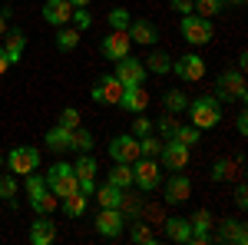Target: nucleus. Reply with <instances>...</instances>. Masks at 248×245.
Returning a JSON list of instances; mask_svg holds the SVG:
<instances>
[{"instance_id":"obj_1","label":"nucleus","mask_w":248,"mask_h":245,"mask_svg":"<svg viewBox=\"0 0 248 245\" xmlns=\"http://www.w3.org/2000/svg\"><path fill=\"white\" fill-rule=\"evenodd\" d=\"M186 110H189L195 130H212V126H218V119H222V99H215V96H199V99H192Z\"/></svg>"},{"instance_id":"obj_2","label":"nucleus","mask_w":248,"mask_h":245,"mask_svg":"<svg viewBox=\"0 0 248 245\" xmlns=\"http://www.w3.org/2000/svg\"><path fill=\"white\" fill-rule=\"evenodd\" d=\"M46 189L53 192V196H70V192H79V179L77 172H73V166H66V163H57V166H50V172H46Z\"/></svg>"},{"instance_id":"obj_3","label":"nucleus","mask_w":248,"mask_h":245,"mask_svg":"<svg viewBox=\"0 0 248 245\" xmlns=\"http://www.w3.org/2000/svg\"><path fill=\"white\" fill-rule=\"evenodd\" d=\"M215 99H238V103H245L248 90H245L242 70H225V73L215 80Z\"/></svg>"},{"instance_id":"obj_4","label":"nucleus","mask_w":248,"mask_h":245,"mask_svg":"<svg viewBox=\"0 0 248 245\" xmlns=\"http://www.w3.org/2000/svg\"><path fill=\"white\" fill-rule=\"evenodd\" d=\"M133 182L142 189V192L159 189V182H162V166H159L155 159H149V156L136 159V163H133Z\"/></svg>"},{"instance_id":"obj_5","label":"nucleus","mask_w":248,"mask_h":245,"mask_svg":"<svg viewBox=\"0 0 248 245\" xmlns=\"http://www.w3.org/2000/svg\"><path fill=\"white\" fill-rule=\"evenodd\" d=\"M3 163H7V169L14 176H27V172L40 169V152L33 146H17V149H10L3 156Z\"/></svg>"},{"instance_id":"obj_6","label":"nucleus","mask_w":248,"mask_h":245,"mask_svg":"<svg viewBox=\"0 0 248 245\" xmlns=\"http://www.w3.org/2000/svg\"><path fill=\"white\" fill-rule=\"evenodd\" d=\"M182 37L189 40L192 47H205L215 33H212L209 17H199V14H186L182 17Z\"/></svg>"},{"instance_id":"obj_7","label":"nucleus","mask_w":248,"mask_h":245,"mask_svg":"<svg viewBox=\"0 0 248 245\" xmlns=\"http://www.w3.org/2000/svg\"><path fill=\"white\" fill-rule=\"evenodd\" d=\"M90 96H93V103L119 106V96H123V83H119V80H116L113 73L96 76V83H93V90H90Z\"/></svg>"},{"instance_id":"obj_8","label":"nucleus","mask_w":248,"mask_h":245,"mask_svg":"<svg viewBox=\"0 0 248 245\" xmlns=\"http://www.w3.org/2000/svg\"><path fill=\"white\" fill-rule=\"evenodd\" d=\"M109 156H113V163L133 166L136 159H139V139H136L133 132H123V136L109 139Z\"/></svg>"},{"instance_id":"obj_9","label":"nucleus","mask_w":248,"mask_h":245,"mask_svg":"<svg viewBox=\"0 0 248 245\" xmlns=\"http://www.w3.org/2000/svg\"><path fill=\"white\" fill-rule=\"evenodd\" d=\"M155 159H159L162 169H172V172L186 169V163H189V146H182V143H175V139H166Z\"/></svg>"},{"instance_id":"obj_10","label":"nucleus","mask_w":248,"mask_h":245,"mask_svg":"<svg viewBox=\"0 0 248 245\" xmlns=\"http://www.w3.org/2000/svg\"><path fill=\"white\" fill-rule=\"evenodd\" d=\"M113 76L123 83V86H136V83H142V80H146V63L126 53L123 60H116V73Z\"/></svg>"},{"instance_id":"obj_11","label":"nucleus","mask_w":248,"mask_h":245,"mask_svg":"<svg viewBox=\"0 0 248 245\" xmlns=\"http://www.w3.org/2000/svg\"><path fill=\"white\" fill-rule=\"evenodd\" d=\"M172 70H175L179 80H186V83H199L205 76V60L199 57V53H186V57L172 60Z\"/></svg>"},{"instance_id":"obj_12","label":"nucleus","mask_w":248,"mask_h":245,"mask_svg":"<svg viewBox=\"0 0 248 245\" xmlns=\"http://www.w3.org/2000/svg\"><path fill=\"white\" fill-rule=\"evenodd\" d=\"M73 172H77V179H79V192L83 196H93L96 192V159L90 152H83L77 163H73Z\"/></svg>"},{"instance_id":"obj_13","label":"nucleus","mask_w":248,"mask_h":245,"mask_svg":"<svg viewBox=\"0 0 248 245\" xmlns=\"http://www.w3.org/2000/svg\"><path fill=\"white\" fill-rule=\"evenodd\" d=\"M129 43H133V40H129V33H126V30H113L109 37H103V43H99V53L116 63V60H123L126 53H129Z\"/></svg>"},{"instance_id":"obj_14","label":"nucleus","mask_w":248,"mask_h":245,"mask_svg":"<svg viewBox=\"0 0 248 245\" xmlns=\"http://www.w3.org/2000/svg\"><path fill=\"white\" fill-rule=\"evenodd\" d=\"M119 106L129 110V113H142V110L149 106V90H142V83H136V86H123Z\"/></svg>"},{"instance_id":"obj_15","label":"nucleus","mask_w":248,"mask_h":245,"mask_svg":"<svg viewBox=\"0 0 248 245\" xmlns=\"http://www.w3.org/2000/svg\"><path fill=\"white\" fill-rule=\"evenodd\" d=\"M123 212L119 209H103L99 215H96V232L99 235H106V239H116L119 232H123Z\"/></svg>"},{"instance_id":"obj_16","label":"nucleus","mask_w":248,"mask_h":245,"mask_svg":"<svg viewBox=\"0 0 248 245\" xmlns=\"http://www.w3.org/2000/svg\"><path fill=\"white\" fill-rule=\"evenodd\" d=\"M70 17H73V3L70 0H46L43 3V20L46 23L63 27V23H70Z\"/></svg>"},{"instance_id":"obj_17","label":"nucleus","mask_w":248,"mask_h":245,"mask_svg":"<svg viewBox=\"0 0 248 245\" xmlns=\"http://www.w3.org/2000/svg\"><path fill=\"white\" fill-rule=\"evenodd\" d=\"M215 242L245 245V242H248V229H245V222H238V219H225V222H218V235H215Z\"/></svg>"},{"instance_id":"obj_18","label":"nucleus","mask_w":248,"mask_h":245,"mask_svg":"<svg viewBox=\"0 0 248 245\" xmlns=\"http://www.w3.org/2000/svg\"><path fill=\"white\" fill-rule=\"evenodd\" d=\"M192 196V182L186 179V176H179V172H172L169 176V182H166V202H186Z\"/></svg>"},{"instance_id":"obj_19","label":"nucleus","mask_w":248,"mask_h":245,"mask_svg":"<svg viewBox=\"0 0 248 245\" xmlns=\"http://www.w3.org/2000/svg\"><path fill=\"white\" fill-rule=\"evenodd\" d=\"M57 239V222L50 219V215H40L37 222L30 226V242L33 245H50Z\"/></svg>"},{"instance_id":"obj_20","label":"nucleus","mask_w":248,"mask_h":245,"mask_svg":"<svg viewBox=\"0 0 248 245\" xmlns=\"http://www.w3.org/2000/svg\"><path fill=\"white\" fill-rule=\"evenodd\" d=\"M126 33H129V40H136V43H155L159 40V30H155V23H149V20H133L129 27H126Z\"/></svg>"},{"instance_id":"obj_21","label":"nucleus","mask_w":248,"mask_h":245,"mask_svg":"<svg viewBox=\"0 0 248 245\" xmlns=\"http://www.w3.org/2000/svg\"><path fill=\"white\" fill-rule=\"evenodd\" d=\"M23 50H27V37H23V30H10V33H7V43H3L7 63H20V60H23Z\"/></svg>"},{"instance_id":"obj_22","label":"nucleus","mask_w":248,"mask_h":245,"mask_svg":"<svg viewBox=\"0 0 248 245\" xmlns=\"http://www.w3.org/2000/svg\"><path fill=\"white\" fill-rule=\"evenodd\" d=\"M123 192H126V189H119V186H113V182H106V186L96 189L93 196H96V202H99L103 209H119V202H123Z\"/></svg>"},{"instance_id":"obj_23","label":"nucleus","mask_w":248,"mask_h":245,"mask_svg":"<svg viewBox=\"0 0 248 245\" xmlns=\"http://www.w3.org/2000/svg\"><path fill=\"white\" fill-rule=\"evenodd\" d=\"M166 235H169L172 242H189L192 222H189V219H182V215H175V219H166Z\"/></svg>"},{"instance_id":"obj_24","label":"nucleus","mask_w":248,"mask_h":245,"mask_svg":"<svg viewBox=\"0 0 248 245\" xmlns=\"http://www.w3.org/2000/svg\"><path fill=\"white\" fill-rule=\"evenodd\" d=\"M30 206H33L37 215H50V212L60 206V196H53L50 189H43V192H37V196H30Z\"/></svg>"},{"instance_id":"obj_25","label":"nucleus","mask_w":248,"mask_h":245,"mask_svg":"<svg viewBox=\"0 0 248 245\" xmlns=\"http://www.w3.org/2000/svg\"><path fill=\"white\" fill-rule=\"evenodd\" d=\"M60 206H63V212H66L70 219H79V215L86 212V196H83V192H70V196L60 199Z\"/></svg>"},{"instance_id":"obj_26","label":"nucleus","mask_w":248,"mask_h":245,"mask_svg":"<svg viewBox=\"0 0 248 245\" xmlns=\"http://www.w3.org/2000/svg\"><path fill=\"white\" fill-rule=\"evenodd\" d=\"M96 146V139H93V132L90 130H70V149H79V152H90Z\"/></svg>"},{"instance_id":"obj_27","label":"nucleus","mask_w":248,"mask_h":245,"mask_svg":"<svg viewBox=\"0 0 248 245\" xmlns=\"http://www.w3.org/2000/svg\"><path fill=\"white\" fill-rule=\"evenodd\" d=\"M46 146H50L53 152L70 149V130H66V126H57V130H50V132H46Z\"/></svg>"},{"instance_id":"obj_28","label":"nucleus","mask_w":248,"mask_h":245,"mask_svg":"<svg viewBox=\"0 0 248 245\" xmlns=\"http://www.w3.org/2000/svg\"><path fill=\"white\" fill-rule=\"evenodd\" d=\"M109 182L119 186V189H129V186H133V166L116 163V169H109Z\"/></svg>"},{"instance_id":"obj_29","label":"nucleus","mask_w":248,"mask_h":245,"mask_svg":"<svg viewBox=\"0 0 248 245\" xmlns=\"http://www.w3.org/2000/svg\"><path fill=\"white\" fill-rule=\"evenodd\" d=\"M192 10H199V17H215L225 10V0H192Z\"/></svg>"},{"instance_id":"obj_30","label":"nucleus","mask_w":248,"mask_h":245,"mask_svg":"<svg viewBox=\"0 0 248 245\" xmlns=\"http://www.w3.org/2000/svg\"><path fill=\"white\" fill-rule=\"evenodd\" d=\"M172 139H175V143H182V146H189V149H192V146H195V143L202 139V130H195V126H179Z\"/></svg>"},{"instance_id":"obj_31","label":"nucleus","mask_w":248,"mask_h":245,"mask_svg":"<svg viewBox=\"0 0 248 245\" xmlns=\"http://www.w3.org/2000/svg\"><path fill=\"white\" fill-rule=\"evenodd\" d=\"M79 47V30H60L57 33V50H77Z\"/></svg>"},{"instance_id":"obj_32","label":"nucleus","mask_w":248,"mask_h":245,"mask_svg":"<svg viewBox=\"0 0 248 245\" xmlns=\"http://www.w3.org/2000/svg\"><path fill=\"white\" fill-rule=\"evenodd\" d=\"M129 239L139 245H153L155 242V235H153V229L146 226V222H133V232H129Z\"/></svg>"},{"instance_id":"obj_33","label":"nucleus","mask_w":248,"mask_h":245,"mask_svg":"<svg viewBox=\"0 0 248 245\" xmlns=\"http://www.w3.org/2000/svg\"><path fill=\"white\" fill-rule=\"evenodd\" d=\"M17 176H0V199H7L10 206H17Z\"/></svg>"},{"instance_id":"obj_34","label":"nucleus","mask_w":248,"mask_h":245,"mask_svg":"<svg viewBox=\"0 0 248 245\" xmlns=\"http://www.w3.org/2000/svg\"><path fill=\"white\" fill-rule=\"evenodd\" d=\"M186 106H189V99H186L182 90H169V93H166V110H169V113H182Z\"/></svg>"},{"instance_id":"obj_35","label":"nucleus","mask_w":248,"mask_h":245,"mask_svg":"<svg viewBox=\"0 0 248 245\" xmlns=\"http://www.w3.org/2000/svg\"><path fill=\"white\" fill-rule=\"evenodd\" d=\"M129 23H133L129 10H123V7H113V10H109V27H113V30H126Z\"/></svg>"},{"instance_id":"obj_36","label":"nucleus","mask_w":248,"mask_h":245,"mask_svg":"<svg viewBox=\"0 0 248 245\" xmlns=\"http://www.w3.org/2000/svg\"><path fill=\"white\" fill-rule=\"evenodd\" d=\"M159 149H162V143H159V139H153V132L139 139V156H149V159H155V156H159Z\"/></svg>"},{"instance_id":"obj_37","label":"nucleus","mask_w":248,"mask_h":245,"mask_svg":"<svg viewBox=\"0 0 248 245\" xmlns=\"http://www.w3.org/2000/svg\"><path fill=\"white\" fill-rule=\"evenodd\" d=\"M146 63H149V70H153V73H172V60L166 57V53H153Z\"/></svg>"},{"instance_id":"obj_38","label":"nucleus","mask_w":248,"mask_h":245,"mask_svg":"<svg viewBox=\"0 0 248 245\" xmlns=\"http://www.w3.org/2000/svg\"><path fill=\"white\" fill-rule=\"evenodd\" d=\"M189 222H192V232H209V226H212V212H209V209H199V212L192 215Z\"/></svg>"},{"instance_id":"obj_39","label":"nucleus","mask_w":248,"mask_h":245,"mask_svg":"<svg viewBox=\"0 0 248 245\" xmlns=\"http://www.w3.org/2000/svg\"><path fill=\"white\" fill-rule=\"evenodd\" d=\"M43 189H46V179H43L37 169L27 172V196H37V192H43Z\"/></svg>"},{"instance_id":"obj_40","label":"nucleus","mask_w":248,"mask_h":245,"mask_svg":"<svg viewBox=\"0 0 248 245\" xmlns=\"http://www.w3.org/2000/svg\"><path fill=\"white\" fill-rule=\"evenodd\" d=\"M149 132H153V123H149L146 116L136 113V119H133V136H136V139H142V136H149Z\"/></svg>"},{"instance_id":"obj_41","label":"nucleus","mask_w":248,"mask_h":245,"mask_svg":"<svg viewBox=\"0 0 248 245\" xmlns=\"http://www.w3.org/2000/svg\"><path fill=\"white\" fill-rule=\"evenodd\" d=\"M175 130H179V119H175V116H162V119H159V132H162V136H166V139H172V136H175Z\"/></svg>"},{"instance_id":"obj_42","label":"nucleus","mask_w":248,"mask_h":245,"mask_svg":"<svg viewBox=\"0 0 248 245\" xmlns=\"http://www.w3.org/2000/svg\"><path fill=\"white\" fill-rule=\"evenodd\" d=\"M60 126L77 130V126H79V110H73V106H70V110H63V113H60Z\"/></svg>"},{"instance_id":"obj_43","label":"nucleus","mask_w":248,"mask_h":245,"mask_svg":"<svg viewBox=\"0 0 248 245\" xmlns=\"http://www.w3.org/2000/svg\"><path fill=\"white\" fill-rule=\"evenodd\" d=\"M73 20H77V30H86V27L93 23V17H90L83 7H73Z\"/></svg>"},{"instance_id":"obj_44","label":"nucleus","mask_w":248,"mask_h":245,"mask_svg":"<svg viewBox=\"0 0 248 245\" xmlns=\"http://www.w3.org/2000/svg\"><path fill=\"white\" fill-rule=\"evenodd\" d=\"M229 172H232V166H229V163H225V159H218V163L212 166V179H218V182H222V179H225Z\"/></svg>"},{"instance_id":"obj_45","label":"nucleus","mask_w":248,"mask_h":245,"mask_svg":"<svg viewBox=\"0 0 248 245\" xmlns=\"http://www.w3.org/2000/svg\"><path fill=\"white\" fill-rule=\"evenodd\" d=\"M172 10H179L186 17V14H192V0H172Z\"/></svg>"},{"instance_id":"obj_46","label":"nucleus","mask_w":248,"mask_h":245,"mask_svg":"<svg viewBox=\"0 0 248 245\" xmlns=\"http://www.w3.org/2000/svg\"><path fill=\"white\" fill-rule=\"evenodd\" d=\"M189 242H192V245H205V242H212V235H209V232H192Z\"/></svg>"},{"instance_id":"obj_47","label":"nucleus","mask_w":248,"mask_h":245,"mask_svg":"<svg viewBox=\"0 0 248 245\" xmlns=\"http://www.w3.org/2000/svg\"><path fill=\"white\" fill-rule=\"evenodd\" d=\"M235 202H238V209H245V206H248V192H245V186L235 189Z\"/></svg>"},{"instance_id":"obj_48","label":"nucleus","mask_w":248,"mask_h":245,"mask_svg":"<svg viewBox=\"0 0 248 245\" xmlns=\"http://www.w3.org/2000/svg\"><path fill=\"white\" fill-rule=\"evenodd\" d=\"M235 126H238V132H242V136L248 132V113H245V110L238 113V119H235Z\"/></svg>"},{"instance_id":"obj_49","label":"nucleus","mask_w":248,"mask_h":245,"mask_svg":"<svg viewBox=\"0 0 248 245\" xmlns=\"http://www.w3.org/2000/svg\"><path fill=\"white\" fill-rule=\"evenodd\" d=\"M7 66H10V63H7V53H3V47H0V76L7 73Z\"/></svg>"},{"instance_id":"obj_50","label":"nucleus","mask_w":248,"mask_h":245,"mask_svg":"<svg viewBox=\"0 0 248 245\" xmlns=\"http://www.w3.org/2000/svg\"><path fill=\"white\" fill-rule=\"evenodd\" d=\"M3 30H7V17L0 14V37H3Z\"/></svg>"},{"instance_id":"obj_51","label":"nucleus","mask_w":248,"mask_h":245,"mask_svg":"<svg viewBox=\"0 0 248 245\" xmlns=\"http://www.w3.org/2000/svg\"><path fill=\"white\" fill-rule=\"evenodd\" d=\"M70 3H73V7H86L90 0H70Z\"/></svg>"},{"instance_id":"obj_52","label":"nucleus","mask_w":248,"mask_h":245,"mask_svg":"<svg viewBox=\"0 0 248 245\" xmlns=\"http://www.w3.org/2000/svg\"><path fill=\"white\" fill-rule=\"evenodd\" d=\"M229 3H245V0H229Z\"/></svg>"},{"instance_id":"obj_53","label":"nucleus","mask_w":248,"mask_h":245,"mask_svg":"<svg viewBox=\"0 0 248 245\" xmlns=\"http://www.w3.org/2000/svg\"><path fill=\"white\" fill-rule=\"evenodd\" d=\"M0 166H3V152H0Z\"/></svg>"}]
</instances>
